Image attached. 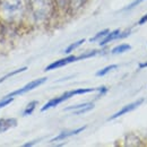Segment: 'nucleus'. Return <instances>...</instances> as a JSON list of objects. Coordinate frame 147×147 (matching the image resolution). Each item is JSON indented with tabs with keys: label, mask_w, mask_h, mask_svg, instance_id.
<instances>
[{
	"label": "nucleus",
	"mask_w": 147,
	"mask_h": 147,
	"mask_svg": "<svg viewBox=\"0 0 147 147\" xmlns=\"http://www.w3.org/2000/svg\"><path fill=\"white\" fill-rule=\"evenodd\" d=\"M147 67V61L144 63H139V68H146Z\"/></svg>",
	"instance_id": "19"
},
{
	"label": "nucleus",
	"mask_w": 147,
	"mask_h": 147,
	"mask_svg": "<svg viewBox=\"0 0 147 147\" xmlns=\"http://www.w3.org/2000/svg\"><path fill=\"white\" fill-rule=\"evenodd\" d=\"M25 13V0H0V17L7 23L22 19Z\"/></svg>",
	"instance_id": "1"
},
{
	"label": "nucleus",
	"mask_w": 147,
	"mask_h": 147,
	"mask_svg": "<svg viewBox=\"0 0 147 147\" xmlns=\"http://www.w3.org/2000/svg\"><path fill=\"white\" fill-rule=\"evenodd\" d=\"M146 22H147V14H146V15H144V16H143L142 18L139 19V22H138V24H139V25H143V24H145Z\"/></svg>",
	"instance_id": "18"
},
{
	"label": "nucleus",
	"mask_w": 147,
	"mask_h": 147,
	"mask_svg": "<svg viewBox=\"0 0 147 147\" xmlns=\"http://www.w3.org/2000/svg\"><path fill=\"white\" fill-rule=\"evenodd\" d=\"M143 1H145V0H136V1H134V2H131L130 5H129L128 7H126L125 8V10H129V9H131V8H134V7H136L137 5H139L140 2H143Z\"/></svg>",
	"instance_id": "17"
},
{
	"label": "nucleus",
	"mask_w": 147,
	"mask_h": 147,
	"mask_svg": "<svg viewBox=\"0 0 147 147\" xmlns=\"http://www.w3.org/2000/svg\"><path fill=\"white\" fill-rule=\"evenodd\" d=\"M95 91H98V87H97V88H77V90H73V91L66 92V93H63L62 95H60V96H58V97H55V98L50 100L48 103H45V105L42 107L41 111L43 112V111L49 110V109H51V108H55V107H57V105H59L60 103H62V102L69 100L70 97H73V96H75V95H80V94L92 93V92H95Z\"/></svg>",
	"instance_id": "2"
},
{
	"label": "nucleus",
	"mask_w": 147,
	"mask_h": 147,
	"mask_svg": "<svg viewBox=\"0 0 147 147\" xmlns=\"http://www.w3.org/2000/svg\"><path fill=\"white\" fill-rule=\"evenodd\" d=\"M47 82V78H38V79H35V80H33V82H31V83H28V84H26L25 86H23L22 88H19V90H16L15 92H11L9 93V94H7L6 96L7 97H15V96H18V95H22V94H25V93L30 92V91H32V90H34V88H36L38 87L40 85H42L43 83H45Z\"/></svg>",
	"instance_id": "5"
},
{
	"label": "nucleus",
	"mask_w": 147,
	"mask_h": 147,
	"mask_svg": "<svg viewBox=\"0 0 147 147\" xmlns=\"http://www.w3.org/2000/svg\"><path fill=\"white\" fill-rule=\"evenodd\" d=\"M84 42H85V40H84V38H82V40H79V41L75 42V43H73V44H70V45L65 50V53H70V52H73L75 49H77L78 47H80Z\"/></svg>",
	"instance_id": "13"
},
{
	"label": "nucleus",
	"mask_w": 147,
	"mask_h": 147,
	"mask_svg": "<svg viewBox=\"0 0 147 147\" xmlns=\"http://www.w3.org/2000/svg\"><path fill=\"white\" fill-rule=\"evenodd\" d=\"M130 48H131V47H130L129 44H120V45H118V47L113 48L112 53H113V55L123 53V52H126V51H129V50H130Z\"/></svg>",
	"instance_id": "10"
},
{
	"label": "nucleus",
	"mask_w": 147,
	"mask_h": 147,
	"mask_svg": "<svg viewBox=\"0 0 147 147\" xmlns=\"http://www.w3.org/2000/svg\"><path fill=\"white\" fill-rule=\"evenodd\" d=\"M85 129H86V127L84 126V127L77 128V129H75V130H70V131H62V132H60L58 136H55V138H52V139H51V143H53V142H60V140H63V139H66V138H68V137H70V136L77 135V134H79V132L84 131Z\"/></svg>",
	"instance_id": "8"
},
{
	"label": "nucleus",
	"mask_w": 147,
	"mask_h": 147,
	"mask_svg": "<svg viewBox=\"0 0 147 147\" xmlns=\"http://www.w3.org/2000/svg\"><path fill=\"white\" fill-rule=\"evenodd\" d=\"M98 55V50H93L91 52H86V53H83V55H69L67 58H63V59H60V60H57L55 62L50 63L47 68H45V71H49V70H53V69H58L60 67H63L68 63H71V62H75V61H78V60H83V59H86V58H91V57H94V55Z\"/></svg>",
	"instance_id": "4"
},
{
	"label": "nucleus",
	"mask_w": 147,
	"mask_h": 147,
	"mask_svg": "<svg viewBox=\"0 0 147 147\" xmlns=\"http://www.w3.org/2000/svg\"><path fill=\"white\" fill-rule=\"evenodd\" d=\"M33 14L37 19H45L52 11V0H30Z\"/></svg>",
	"instance_id": "3"
},
{
	"label": "nucleus",
	"mask_w": 147,
	"mask_h": 147,
	"mask_svg": "<svg viewBox=\"0 0 147 147\" xmlns=\"http://www.w3.org/2000/svg\"><path fill=\"white\" fill-rule=\"evenodd\" d=\"M117 65H110V66H108V67H105V68H103V69H101V70H98L97 73H96V76H105L107 74H109L111 70H113V69H117Z\"/></svg>",
	"instance_id": "14"
},
{
	"label": "nucleus",
	"mask_w": 147,
	"mask_h": 147,
	"mask_svg": "<svg viewBox=\"0 0 147 147\" xmlns=\"http://www.w3.org/2000/svg\"><path fill=\"white\" fill-rule=\"evenodd\" d=\"M119 36H120V30H115V31H113V32H109V33H108V35L101 41V43H100V44L103 47V45L108 44L109 42H111L112 40L119 38Z\"/></svg>",
	"instance_id": "9"
},
{
	"label": "nucleus",
	"mask_w": 147,
	"mask_h": 147,
	"mask_svg": "<svg viewBox=\"0 0 147 147\" xmlns=\"http://www.w3.org/2000/svg\"><path fill=\"white\" fill-rule=\"evenodd\" d=\"M143 102H144V98H140V100H138V101H136V102H134V103H130V104H128V105H125L121 110H119L118 112H115L113 115H111L109 120L117 119V118H119V117H121V115H123V114L128 113V112H130V111L135 110V109H136V108H138Z\"/></svg>",
	"instance_id": "6"
},
{
	"label": "nucleus",
	"mask_w": 147,
	"mask_h": 147,
	"mask_svg": "<svg viewBox=\"0 0 147 147\" xmlns=\"http://www.w3.org/2000/svg\"><path fill=\"white\" fill-rule=\"evenodd\" d=\"M36 105H37V101H32L31 103H28L27 107L25 108L24 112H23V115H30V114H32L33 111L35 110Z\"/></svg>",
	"instance_id": "12"
},
{
	"label": "nucleus",
	"mask_w": 147,
	"mask_h": 147,
	"mask_svg": "<svg viewBox=\"0 0 147 147\" xmlns=\"http://www.w3.org/2000/svg\"><path fill=\"white\" fill-rule=\"evenodd\" d=\"M17 126V120L15 118H2L0 119V134Z\"/></svg>",
	"instance_id": "7"
},
{
	"label": "nucleus",
	"mask_w": 147,
	"mask_h": 147,
	"mask_svg": "<svg viewBox=\"0 0 147 147\" xmlns=\"http://www.w3.org/2000/svg\"><path fill=\"white\" fill-rule=\"evenodd\" d=\"M26 69H27V67H22V68H19V69H16V70H14V71L8 73L7 75H5V76H2V77L0 78V83H2V82H5V80H7L9 77H13V76H15V75H17V74L25 71Z\"/></svg>",
	"instance_id": "11"
},
{
	"label": "nucleus",
	"mask_w": 147,
	"mask_h": 147,
	"mask_svg": "<svg viewBox=\"0 0 147 147\" xmlns=\"http://www.w3.org/2000/svg\"><path fill=\"white\" fill-rule=\"evenodd\" d=\"M110 31L107 28V30H103V31H101V32H98L95 36H93L91 40H90V42H96V41H98V40H101V38H103V37H105L108 35V33H109Z\"/></svg>",
	"instance_id": "15"
},
{
	"label": "nucleus",
	"mask_w": 147,
	"mask_h": 147,
	"mask_svg": "<svg viewBox=\"0 0 147 147\" xmlns=\"http://www.w3.org/2000/svg\"><path fill=\"white\" fill-rule=\"evenodd\" d=\"M93 108H94V103H90L88 105H86V107H84V108H82V109L75 110V111H74V114H75V115H79V114L86 113V112H88V111L92 110Z\"/></svg>",
	"instance_id": "16"
}]
</instances>
